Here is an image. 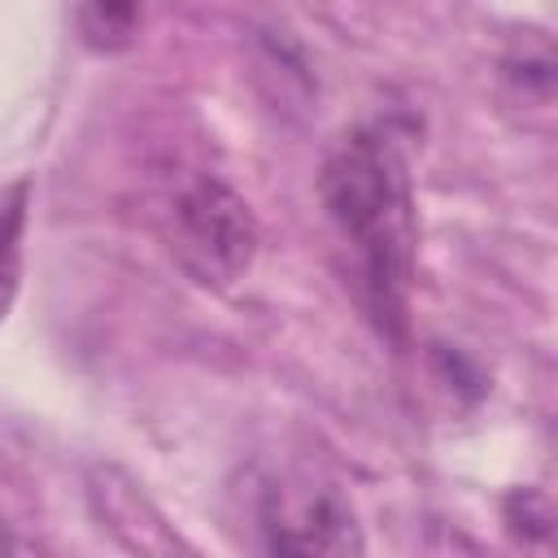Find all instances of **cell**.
Returning a JSON list of instances; mask_svg holds the SVG:
<instances>
[{"mask_svg":"<svg viewBox=\"0 0 558 558\" xmlns=\"http://www.w3.org/2000/svg\"><path fill=\"white\" fill-rule=\"evenodd\" d=\"M26 218H31V179H13L9 187H0V323L9 318L22 288Z\"/></svg>","mask_w":558,"mask_h":558,"instance_id":"cell-4","label":"cell"},{"mask_svg":"<svg viewBox=\"0 0 558 558\" xmlns=\"http://www.w3.org/2000/svg\"><path fill=\"white\" fill-rule=\"evenodd\" d=\"M257 532L270 554H357L362 532L349 497L314 466H279L253 497Z\"/></svg>","mask_w":558,"mask_h":558,"instance_id":"cell-3","label":"cell"},{"mask_svg":"<svg viewBox=\"0 0 558 558\" xmlns=\"http://www.w3.org/2000/svg\"><path fill=\"white\" fill-rule=\"evenodd\" d=\"M144 17V0H78V31L87 48L118 52L135 39Z\"/></svg>","mask_w":558,"mask_h":558,"instance_id":"cell-5","label":"cell"},{"mask_svg":"<svg viewBox=\"0 0 558 558\" xmlns=\"http://www.w3.org/2000/svg\"><path fill=\"white\" fill-rule=\"evenodd\" d=\"M166 240L179 266L209 288H231L244 279L257 253V222L222 179L196 174L187 179L166 209Z\"/></svg>","mask_w":558,"mask_h":558,"instance_id":"cell-2","label":"cell"},{"mask_svg":"<svg viewBox=\"0 0 558 558\" xmlns=\"http://www.w3.org/2000/svg\"><path fill=\"white\" fill-rule=\"evenodd\" d=\"M323 205L340 240L353 248L357 292L388 336H405L414 283V196L397 140L379 126L349 131L318 179Z\"/></svg>","mask_w":558,"mask_h":558,"instance_id":"cell-1","label":"cell"}]
</instances>
